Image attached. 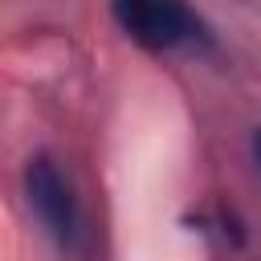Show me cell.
Here are the masks:
<instances>
[{
	"label": "cell",
	"mask_w": 261,
	"mask_h": 261,
	"mask_svg": "<svg viewBox=\"0 0 261 261\" xmlns=\"http://www.w3.org/2000/svg\"><path fill=\"white\" fill-rule=\"evenodd\" d=\"M118 24L126 37H135L147 49H200L208 45L204 20L184 4V0H110Z\"/></svg>",
	"instance_id": "6da1fadb"
},
{
	"label": "cell",
	"mask_w": 261,
	"mask_h": 261,
	"mask_svg": "<svg viewBox=\"0 0 261 261\" xmlns=\"http://www.w3.org/2000/svg\"><path fill=\"white\" fill-rule=\"evenodd\" d=\"M24 196H29L33 216L45 224V232H49L61 249H73V245H77V232H82L77 200H73L65 175L57 171V163H53L49 155L29 159V167H24Z\"/></svg>",
	"instance_id": "7a4b0ae2"
},
{
	"label": "cell",
	"mask_w": 261,
	"mask_h": 261,
	"mask_svg": "<svg viewBox=\"0 0 261 261\" xmlns=\"http://www.w3.org/2000/svg\"><path fill=\"white\" fill-rule=\"evenodd\" d=\"M253 155H257V167H261V126H257V135H253Z\"/></svg>",
	"instance_id": "3957f363"
}]
</instances>
